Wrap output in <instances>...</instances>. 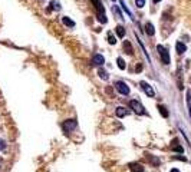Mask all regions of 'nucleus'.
<instances>
[{"label": "nucleus", "instance_id": "bb28decb", "mask_svg": "<svg viewBox=\"0 0 191 172\" xmlns=\"http://www.w3.org/2000/svg\"><path fill=\"white\" fill-rule=\"evenodd\" d=\"M175 159H180V161H187L184 156H175Z\"/></svg>", "mask_w": 191, "mask_h": 172}, {"label": "nucleus", "instance_id": "7ed1b4c3", "mask_svg": "<svg viewBox=\"0 0 191 172\" xmlns=\"http://www.w3.org/2000/svg\"><path fill=\"white\" fill-rule=\"evenodd\" d=\"M130 106L136 115H145V109H144V106L141 105L140 101H131Z\"/></svg>", "mask_w": 191, "mask_h": 172}, {"label": "nucleus", "instance_id": "412c9836", "mask_svg": "<svg viewBox=\"0 0 191 172\" xmlns=\"http://www.w3.org/2000/svg\"><path fill=\"white\" fill-rule=\"evenodd\" d=\"M119 2H121V7H122V10L124 12H125V13L126 14H128V16H132V14H131V12H130V9H128V7H126V4H125V2H124V0H119Z\"/></svg>", "mask_w": 191, "mask_h": 172}, {"label": "nucleus", "instance_id": "4468645a", "mask_svg": "<svg viewBox=\"0 0 191 172\" xmlns=\"http://www.w3.org/2000/svg\"><path fill=\"white\" fill-rule=\"evenodd\" d=\"M62 22H63V24L65 26H69V27H75V22L73 20H71L68 16H63L62 17Z\"/></svg>", "mask_w": 191, "mask_h": 172}, {"label": "nucleus", "instance_id": "423d86ee", "mask_svg": "<svg viewBox=\"0 0 191 172\" xmlns=\"http://www.w3.org/2000/svg\"><path fill=\"white\" fill-rule=\"evenodd\" d=\"M140 85H141V88H142V91L145 92V95H148L150 98H154V95H155V92H154V89H152V86H151L148 82H140Z\"/></svg>", "mask_w": 191, "mask_h": 172}, {"label": "nucleus", "instance_id": "f257e3e1", "mask_svg": "<svg viewBox=\"0 0 191 172\" xmlns=\"http://www.w3.org/2000/svg\"><path fill=\"white\" fill-rule=\"evenodd\" d=\"M93 3V6H95L96 9V14H98V20L101 22L102 24H105L106 22H108V19H106V14H105V9H103L102 3L99 2V0H91Z\"/></svg>", "mask_w": 191, "mask_h": 172}, {"label": "nucleus", "instance_id": "5701e85b", "mask_svg": "<svg viewBox=\"0 0 191 172\" xmlns=\"http://www.w3.org/2000/svg\"><path fill=\"white\" fill-rule=\"evenodd\" d=\"M135 4H136V7L142 9V7L145 6V0H135Z\"/></svg>", "mask_w": 191, "mask_h": 172}, {"label": "nucleus", "instance_id": "39448f33", "mask_svg": "<svg viewBox=\"0 0 191 172\" xmlns=\"http://www.w3.org/2000/svg\"><path fill=\"white\" fill-rule=\"evenodd\" d=\"M62 126H63V131L68 133V132H72L73 129H76V126H78V122H76L75 119H69V121H66Z\"/></svg>", "mask_w": 191, "mask_h": 172}, {"label": "nucleus", "instance_id": "f8f14e48", "mask_svg": "<svg viewBox=\"0 0 191 172\" xmlns=\"http://www.w3.org/2000/svg\"><path fill=\"white\" fill-rule=\"evenodd\" d=\"M124 50L126 52V55H134V49L128 40H124Z\"/></svg>", "mask_w": 191, "mask_h": 172}, {"label": "nucleus", "instance_id": "f03ea898", "mask_svg": "<svg viewBox=\"0 0 191 172\" xmlns=\"http://www.w3.org/2000/svg\"><path fill=\"white\" fill-rule=\"evenodd\" d=\"M157 50H158V55H160V57H161V62H162L164 65H170V53H168L167 49H165L162 44H158Z\"/></svg>", "mask_w": 191, "mask_h": 172}, {"label": "nucleus", "instance_id": "a211bd4d", "mask_svg": "<svg viewBox=\"0 0 191 172\" xmlns=\"http://www.w3.org/2000/svg\"><path fill=\"white\" fill-rule=\"evenodd\" d=\"M98 75H99V78H101V79H103V81H108V79H109V76H108V72H106V70H103V69H99V70H98Z\"/></svg>", "mask_w": 191, "mask_h": 172}, {"label": "nucleus", "instance_id": "a878e982", "mask_svg": "<svg viewBox=\"0 0 191 172\" xmlns=\"http://www.w3.org/2000/svg\"><path fill=\"white\" fill-rule=\"evenodd\" d=\"M112 10L116 13V16H118V17H121V13H119V10H118V7H115V6H114V7H112ZM121 19H122V17H121Z\"/></svg>", "mask_w": 191, "mask_h": 172}, {"label": "nucleus", "instance_id": "f3484780", "mask_svg": "<svg viewBox=\"0 0 191 172\" xmlns=\"http://www.w3.org/2000/svg\"><path fill=\"white\" fill-rule=\"evenodd\" d=\"M158 111H160V113L162 115L164 118H168V111H167V108H165L164 105H158Z\"/></svg>", "mask_w": 191, "mask_h": 172}, {"label": "nucleus", "instance_id": "2eb2a0df", "mask_svg": "<svg viewBox=\"0 0 191 172\" xmlns=\"http://www.w3.org/2000/svg\"><path fill=\"white\" fill-rule=\"evenodd\" d=\"M145 158H147L148 161H150L154 166L160 165V159H158V158H154V156H152V155H150V154H147V155H145Z\"/></svg>", "mask_w": 191, "mask_h": 172}, {"label": "nucleus", "instance_id": "6ab92c4d", "mask_svg": "<svg viewBox=\"0 0 191 172\" xmlns=\"http://www.w3.org/2000/svg\"><path fill=\"white\" fill-rule=\"evenodd\" d=\"M116 63H118V68H119L121 70H124V69L126 68V63L122 57H118V59H116Z\"/></svg>", "mask_w": 191, "mask_h": 172}, {"label": "nucleus", "instance_id": "9b49d317", "mask_svg": "<svg viewBox=\"0 0 191 172\" xmlns=\"http://www.w3.org/2000/svg\"><path fill=\"white\" fill-rule=\"evenodd\" d=\"M175 49H177V53L178 55H183L185 50H187V46H185L184 43H181V42H177V44H175Z\"/></svg>", "mask_w": 191, "mask_h": 172}, {"label": "nucleus", "instance_id": "0eeeda50", "mask_svg": "<svg viewBox=\"0 0 191 172\" xmlns=\"http://www.w3.org/2000/svg\"><path fill=\"white\" fill-rule=\"evenodd\" d=\"M92 63L95 65V66H102V65L105 63V59H103L102 55H93Z\"/></svg>", "mask_w": 191, "mask_h": 172}, {"label": "nucleus", "instance_id": "ddd939ff", "mask_svg": "<svg viewBox=\"0 0 191 172\" xmlns=\"http://www.w3.org/2000/svg\"><path fill=\"white\" fill-rule=\"evenodd\" d=\"M115 32H116V34H118V37H125V27L124 26H121V24H118L116 26V29H115Z\"/></svg>", "mask_w": 191, "mask_h": 172}, {"label": "nucleus", "instance_id": "393cba45", "mask_svg": "<svg viewBox=\"0 0 191 172\" xmlns=\"http://www.w3.org/2000/svg\"><path fill=\"white\" fill-rule=\"evenodd\" d=\"M6 146H7V143H6V142H4L3 139H0V151H3V149L6 148Z\"/></svg>", "mask_w": 191, "mask_h": 172}, {"label": "nucleus", "instance_id": "6e6552de", "mask_svg": "<svg viewBox=\"0 0 191 172\" xmlns=\"http://www.w3.org/2000/svg\"><path fill=\"white\" fill-rule=\"evenodd\" d=\"M130 169H131V172H144V166L141 165L140 162H131Z\"/></svg>", "mask_w": 191, "mask_h": 172}, {"label": "nucleus", "instance_id": "9d476101", "mask_svg": "<svg viewBox=\"0 0 191 172\" xmlns=\"http://www.w3.org/2000/svg\"><path fill=\"white\" fill-rule=\"evenodd\" d=\"M145 33L148 34V36H154V33H155V29H154L152 23H145Z\"/></svg>", "mask_w": 191, "mask_h": 172}, {"label": "nucleus", "instance_id": "dca6fc26", "mask_svg": "<svg viewBox=\"0 0 191 172\" xmlns=\"http://www.w3.org/2000/svg\"><path fill=\"white\" fill-rule=\"evenodd\" d=\"M50 9H52V10H56V12L61 10V3H59L58 0H52V2H50Z\"/></svg>", "mask_w": 191, "mask_h": 172}, {"label": "nucleus", "instance_id": "c756f323", "mask_svg": "<svg viewBox=\"0 0 191 172\" xmlns=\"http://www.w3.org/2000/svg\"><path fill=\"white\" fill-rule=\"evenodd\" d=\"M158 2H161V0H154V3H158Z\"/></svg>", "mask_w": 191, "mask_h": 172}, {"label": "nucleus", "instance_id": "cd10ccee", "mask_svg": "<svg viewBox=\"0 0 191 172\" xmlns=\"http://www.w3.org/2000/svg\"><path fill=\"white\" fill-rule=\"evenodd\" d=\"M141 69H142V66H141V65H140V66H138V68H136L135 70H136V72H141Z\"/></svg>", "mask_w": 191, "mask_h": 172}, {"label": "nucleus", "instance_id": "1a4fd4ad", "mask_svg": "<svg viewBox=\"0 0 191 172\" xmlns=\"http://www.w3.org/2000/svg\"><path fill=\"white\" fill-rule=\"evenodd\" d=\"M115 113H116V116H118V118H124V116H126V115L130 113V112L126 111L125 108H122V106H119V108H116Z\"/></svg>", "mask_w": 191, "mask_h": 172}, {"label": "nucleus", "instance_id": "20e7f679", "mask_svg": "<svg viewBox=\"0 0 191 172\" xmlns=\"http://www.w3.org/2000/svg\"><path fill=\"white\" fill-rule=\"evenodd\" d=\"M115 88H116V91L119 92L121 95H130V86L125 83V82H122V81H118L115 83Z\"/></svg>", "mask_w": 191, "mask_h": 172}, {"label": "nucleus", "instance_id": "c85d7f7f", "mask_svg": "<svg viewBox=\"0 0 191 172\" xmlns=\"http://www.w3.org/2000/svg\"><path fill=\"white\" fill-rule=\"evenodd\" d=\"M171 172H180V171H178L177 168H174V169H171Z\"/></svg>", "mask_w": 191, "mask_h": 172}, {"label": "nucleus", "instance_id": "4be33fe9", "mask_svg": "<svg viewBox=\"0 0 191 172\" xmlns=\"http://www.w3.org/2000/svg\"><path fill=\"white\" fill-rule=\"evenodd\" d=\"M187 105H188V112L191 115V92H187Z\"/></svg>", "mask_w": 191, "mask_h": 172}, {"label": "nucleus", "instance_id": "b1692460", "mask_svg": "<svg viewBox=\"0 0 191 172\" xmlns=\"http://www.w3.org/2000/svg\"><path fill=\"white\" fill-rule=\"evenodd\" d=\"M172 151H177V152H180V154H183L184 149H183V146H180V145H172Z\"/></svg>", "mask_w": 191, "mask_h": 172}, {"label": "nucleus", "instance_id": "aec40b11", "mask_svg": "<svg viewBox=\"0 0 191 172\" xmlns=\"http://www.w3.org/2000/svg\"><path fill=\"white\" fill-rule=\"evenodd\" d=\"M108 43L109 44H115L116 43V37L114 36L112 32H109V33H108Z\"/></svg>", "mask_w": 191, "mask_h": 172}]
</instances>
